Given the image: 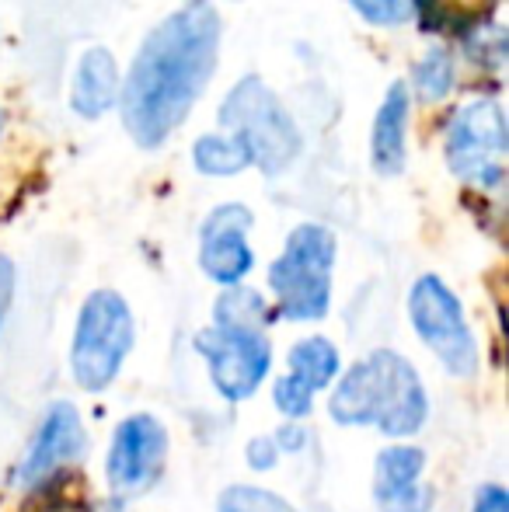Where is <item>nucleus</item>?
Here are the masks:
<instances>
[{
  "mask_svg": "<svg viewBox=\"0 0 509 512\" xmlns=\"http://www.w3.org/2000/svg\"><path fill=\"white\" fill-rule=\"evenodd\" d=\"M272 405H276V411H283L286 418H304V415H311V408H314V391L286 373V377H279L276 387H272Z\"/></svg>",
  "mask_w": 509,
  "mask_h": 512,
  "instance_id": "nucleus-21",
  "label": "nucleus"
},
{
  "mask_svg": "<svg viewBox=\"0 0 509 512\" xmlns=\"http://www.w3.org/2000/svg\"><path fill=\"white\" fill-rule=\"evenodd\" d=\"M133 349V314L116 290H95L77 314L70 370L77 387L98 394L119 377Z\"/></svg>",
  "mask_w": 509,
  "mask_h": 512,
  "instance_id": "nucleus-3",
  "label": "nucleus"
},
{
  "mask_svg": "<svg viewBox=\"0 0 509 512\" xmlns=\"http://www.w3.org/2000/svg\"><path fill=\"white\" fill-rule=\"evenodd\" d=\"M349 4L374 25H405L412 14V0H349Z\"/></svg>",
  "mask_w": 509,
  "mask_h": 512,
  "instance_id": "nucleus-22",
  "label": "nucleus"
},
{
  "mask_svg": "<svg viewBox=\"0 0 509 512\" xmlns=\"http://www.w3.org/2000/svg\"><path fill=\"white\" fill-rule=\"evenodd\" d=\"M408 317L422 342L433 349L443 370L454 377H475L478 342L457 293L440 276H419L408 293Z\"/></svg>",
  "mask_w": 509,
  "mask_h": 512,
  "instance_id": "nucleus-5",
  "label": "nucleus"
},
{
  "mask_svg": "<svg viewBox=\"0 0 509 512\" xmlns=\"http://www.w3.org/2000/svg\"><path fill=\"white\" fill-rule=\"evenodd\" d=\"M220 14L192 0L168 14L136 53L123 84V122L140 147L154 150L175 133L217 67Z\"/></svg>",
  "mask_w": 509,
  "mask_h": 512,
  "instance_id": "nucleus-1",
  "label": "nucleus"
},
{
  "mask_svg": "<svg viewBox=\"0 0 509 512\" xmlns=\"http://www.w3.org/2000/svg\"><path fill=\"white\" fill-rule=\"evenodd\" d=\"M168 464V432L154 415H129L116 432H112L109 460V485L116 495H143L157 485Z\"/></svg>",
  "mask_w": 509,
  "mask_h": 512,
  "instance_id": "nucleus-9",
  "label": "nucleus"
},
{
  "mask_svg": "<svg viewBox=\"0 0 509 512\" xmlns=\"http://www.w3.org/2000/svg\"><path fill=\"white\" fill-rule=\"evenodd\" d=\"M328 411L339 425H374V370L367 359L349 366L335 384Z\"/></svg>",
  "mask_w": 509,
  "mask_h": 512,
  "instance_id": "nucleus-15",
  "label": "nucleus"
},
{
  "mask_svg": "<svg viewBox=\"0 0 509 512\" xmlns=\"http://www.w3.org/2000/svg\"><path fill=\"white\" fill-rule=\"evenodd\" d=\"M217 512H297L283 495L258 485H231L217 502Z\"/></svg>",
  "mask_w": 509,
  "mask_h": 512,
  "instance_id": "nucleus-20",
  "label": "nucleus"
},
{
  "mask_svg": "<svg viewBox=\"0 0 509 512\" xmlns=\"http://www.w3.org/2000/svg\"><path fill=\"white\" fill-rule=\"evenodd\" d=\"M11 297H14V265H11V258L0 255V324H4V317H7Z\"/></svg>",
  "mask_w": 509,
  "mask_h": 512,
  "instance_id": "nucleus-26",
  "label": "nucleus"
},
{
  "mask_svg": "<svg viewBox=\"0 0 509 512\" xmlns=\"http://www.w3.org/2000/svg\"><path fill=\"white\" fill-rule=\"evenodd\" d=\"M196 352L210 366V380L227 401H248L269 377L272 345L262 331L206 328L196 335Z\"/></svg>",
  "mask_w": 509,
  "mask_h": 512,
  "instance_id": "nucleus-7",
  "label": "nucleus"
},
{
  "mask_svg": "<svg viewBox=\"0 0 509 512\" xmlns=\"http://www.w3.org/2000/svg\"><path fill=\"white\" fill-rule=\"evenodd\" d=\"M220 126H227L252 154L265 175L286 171L300 154V129L279 98L258 77H241L220 105Z\"/></svg>",
  "mask_w": 509,
  "mask_h": 512,
  "instance_id": "nucleus-4",
  "label": "nucleus"
},
{
  "mask_svg": "<svg viewBox=\"0 0 509 512\" xmlns=\"http://www.w3.org/2000/svg\"><path fill=\"white\" fill-rule=\"evenodd\" d=\"M367 363L374 370V425L394 439L415 436L429 418V398L415 366L391 349L370 352Z\"/></svg>",
  "mask_w": 509,
  "mask_h": 512,
  "instance_id": "nucleus-8",
  "label": "nucleus"
},
{
  "mask_svg": "<svg viewBox=\"0 0 509 512\" xmlns=\"http://www.w3.org/2000/svg\"><path fill=\"white\" fill-rule=\"evenodd\" d=\"M286 363H290V377H297L300 384H307L314 394H318L321 387L335 384V377L342 373L339 349L321 335L300 338V342L290 349V356H286Z\"/></svg>",
  "mask_w": 509,
  "mask_h": 512,
  "instance_id": "nucleus-16",
  "label": "nucleus"
},
{
  "mask_svg": "<svg viewBox=\"0 0 509 512\" xmlns=\"http://www.w3.org/2000/svg\"><path fill=\"white\" fill-rule=\"evenodd\" d=\"M426 453L419 446H387L374 464V502L381 512H429L433 492L422 485Z\"/></svg>",
  "mask_w": 509,
  "mask_h": 512,
  "instance_id": "nucleus-12",
  "label": "nucleus"
},
{
  "mask_svg": "<svg viewBox=\"0 0 509 512\" xmlns=\"http://www.w3.org/2000/svg\"><path fill=\"white\" fill-rule=\"evenodd\" d=\"M506 157V115L496 98H475L461 105L450 119L447 133V164L461 182L492 185L503 182Z\"/></svg>",
  "mask_w": 509,
  "mask_h": 512,
  "instance_id": "nucleus-6",
  "label": "nucleus"
},
{
  "mask_svg": "<svg viewBox=\"0 0 509 512\" xmlns=\"http://www.w3.org/2000/svg\"><path fill=\"white\" fill-rule=\"evenodd\" d=\"M454 88V56L447 49H429L419 63H415V91L426 102H443Z\"/></svg>",
  "mask_w": 509,
  "mask_h": 512,
  "instance_id": "nucleus-19",
  "label": "nucleus"
},
{
  "mask_svg": "<svg viewBox=\"0 0 509 512\" xmlns=\"http://www.w3.org/2000/svg\"><path fill=\"white\" fill-rule=\"evenodd\" d=\"M116 91H119V67L112 60V53L105 46H95L84 53L81 67L74 77V112L84 119H98L116 105Z\"/></svg>",
  "mask_w": 509,
  "mask_h": 512,
  "instance_id": "nucleus-14",
  "label": "nucleus"
},
{
  "mask_svg": "<svg viewBox=\"0 0 509 512\" xmlns=\"http://www.w3.org/2000/svg\"><path fill=\"white\" fill-rule=\"evenodd\" d=\"M84 443H88V432H84L81 411L70 405V401L49 405L39 429H35L32 443H28L25 457L18 464V485L42 488L60 471H67L74 460H81Z\"/></svg>",
  "mask_w": 509,
  "mask_h": 512,
  "instance_id": "nucleus-10",
  "label": "nucleus"
},
{
  "mask_svg": "<svg viewBox=\"0 0 509 512\" xmlns=\"http://www.w3.org/2000/svg\"><path fill=\"white\" fill-rule=\"evenodd\" d=\"M405 129H408V88L398 81L387 88V98L374 119V133H370V154H374V168L381 175H398L405 168Z\"/></svg>",
  "mask_w": 509,
  "mask_h": 512,
  "instance_id": "nucleus-13",
  "label": "nucleus"
},
{
  "mask_svg": "<svg viewBox=\"0 0 509 512\" xmlns=\"http://www.w3.org/2000/svg\"><path fill=\"white\" fill-rule=\"evenodd\" d=\"M307 439H311V432H307L304 425L286 422V425H279V432L272 436V443L279 446V453H300L307 446Z\"/></svg>",
  "mask_w": 509,
  "mask_h": 512,
  "instance_id": "nucleus-24",
  "label": "nucleus"
},
{
  "mask_svg": "<svg viewBox=\"0 0 509 512\" xmlns=\"http://www.w3.org/2000/svg\"><path fill=\"white\" fill-rule=\"evenodd\" d=\"M252 209L241 203L217 206L199 227V269L220 286H241L255 269V251L248 244Z\"/></svg>",
  "mask_w": 509,
  "mask_h": 512,
  "instance_id": "nucleus-11",
  "label": "nucleus"
},
{
  "mask_svg": "<svg viewBox=\"0 0 509 512\" xmlns=\"http://www.w3.org/2000/svg\"><path fill=\"white\" fill-rule=\"evenodd\" d=\"M279 457H283V453H279V446L272 443V436H258V439H252V443H248V467H252V471H258V474H265V471H272V467L279 464Z\"/></svg>",
  "mask_w": 509,
  "mask_h": 512,
  "instance_id": "nucleus-23",
  "label": "nucleus"
},
{
  "mask_svg": "<svg viewBox=\"0 0 509 512\" xmlns=\"http://www.w3.org/2000/svg\"><path fill=\"white\" fill-rule=\"evenodd\" d=\"M471 512H509V495L499 485L478 488L475 506H471Z\"/></svg>",
  "mask_w": 509,
  "mask_h": 512,
  "instance_id": "nucleus-25",
  "label": "nucleus"
},
{
  "mask_svg": "<svg viewBox=\"0 0 509 512\" xmlns=\"http://www.w3.org/2000/svg\"><path fill=\"white\" fill-rule=\"evenodd\" d=\"M192 161H196V168L203 171V175L224 178V175L245 171L248 164H252V154H248V147L234 133H210V136H203V140H196Z\"/></svg>",
  "mask_w": 509,
  "mask_h": 512,
  "instance_id": "nucleus-17",
  "label": "nucleus"
},
{
  "mask_svg": "<svg viewBox=\"0 0 509 512\" xmlns=\"http://www.w3.org/2000/svg\"><path fill=\"white\" fill-rule=\"evenodd\" d=\"M213 324L217 328L238 331H262L265 328V300L248 286H227L213 307Z\"/></svg>",
  "mask_w": 509,
  "mask_h": 512,
  "instance_id": "nucleus-18",
  "label": "nucleus"
},
{
  "mask_svg": "<svg viewBox=\"0 0 509 512\" xmlns=\"http://www.w3.org/2000/svg\"><path fill=\"white\" fill-rule=\"evenodd\" d=\"M335 234L321 223H300L269 265V290L286 321H321L332 307Z\"/></svg>",
  "mask_w": 509,
  "mask_h": 512,
  "instance_id": "nucleus-2",
  "label": "nucleus"
}]
</instances>
